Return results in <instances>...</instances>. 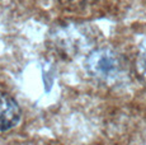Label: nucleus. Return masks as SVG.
<instances>
[{"instance_id":"1","label":"nucleus","mask_w":146,"mask_h":145,"mask_svg":"<svg viewBox=\"0 0 146 145\" xmlns=\"http://www.w3.org/2000/svg\"><path fill=\"white\" fill-rule=\"evenodd\" d=\"M86 72L100 84L117 85L127 75V64L121 54L111 47H100L90 52L85 61Z\"/></svg>"},{"instance_id":"2","label":"nucleus","mask_w":146,"mask_h":145,"mask_svg":"<svg viewBox=\"0 0 146 145\" xmlns=\"http://www.w3.org/2000/svg\"><path fill=\"white\" fill-rule=\"evenodd\" d=\"M22 111L18 102L10 94L0 92V132L9 131L18 126Z\"/></svg>"},{"instance_id":"3","label":"nucleus","mask_w":146,"mask_h":145,"mask_svg":"<svg viewBox=\"0 0 146 145\" xmlns=\"http://www.w3.org/2000/svg\"><path fill=\"white\" fill-rule=\"evenodd\" d=\"M136 66H137V72H139V75L141 76V79L144 80V83L146 84V37L140 43Z\"/></svg>"}]
</instances>
